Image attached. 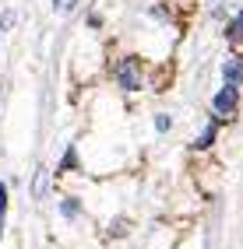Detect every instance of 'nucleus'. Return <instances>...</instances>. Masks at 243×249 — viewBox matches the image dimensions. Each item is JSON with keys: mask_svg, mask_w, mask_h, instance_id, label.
Here are the masks:
<instances>
[{"mask_svg": "<svg viewBox=\"0 0 243 249\" xmlns=\"http://www.w3.org/2000/svg\"><path fill=\"white\" fill-rule=\"evenodd\" d=\"M0 28H4V21H0Z\"/></svg>", "mask_w": 243, "mask_h": 249, "instance_id": "obj_9", "label": "nucleus"}, {"mask_svg": "<svg viewBox=\"0 0 243 249\" xmlns=\"http://www.w3.org/2000/svg\"><path fill=\"white\" fill-rule=\"evenodd\" d=\"M225 39H229V42H240V39H243V11L229 21V28H225Z\"/></svg>", "mask_w": 243, "mask_h": 249, "instance_id": "obj_4", "label": "nucleus"}, {"mask_svg": "<svg viewBox=\"0 0 243 249\" xmlns=\"http://www.w3.org/2000/svg\"><path fill=\"white\" fill-rule=\"evenodd\" d=\"M155 130H159V134H166V130H169V116H155Z\"/></svg>", "mask_w": 243, "mask_h": 249, "instance_id": "obj_7", "label": "nucleus"}, {"mask_svg": "<svg viewBox=\"0 0 243 249\" xmlns=\"http://www.w3.org/2000/svg\"><path fill=\"white\" fill-rule=\"evenodd\" d=\"M236 102H240V88L225 85V88H219V91H215V98H212V109H215V116H229V112L236 109Z\"/></svg>", "mask_w": 243, "mask_h": 249, "instance_id": "obj_2", "label": "nucleus"}, {"mask_svg": "<svg viewBox=\"0 0 243 249\" xmlns=\"http://www.w3.org/2000/svg\"><path fill=\"white\" fill-rule=\"evenodd\" d=\"M113 74H117V81H120L127 91H138V88L144 85V77H141V63H138L134 56H123L117 67H113Z\"/></svg>", "mask_w": 243, "mask_h": 249, "instance_id": "obj_1", "label": "nucleus"}, {"mask_svg": "<svg viewBox=\"0 0 243 249\" xmlns=\"http://www.w3.org/2000/svg\"><path fill=\"white\" fill-rule=\"evenodd\" d=\"M4 218H7V186L0 182V235H4Z\"/></svg>", "mask_w": 243, "mask_h": 249, "instance_id": "obj_5", "label": "nucleus"}, {"mask_svg": "<svg viewBox=\"0 0 243 249\" xmlns=\"http://www.w3.org/2000/svg\"><path fill=\"white\" fill-rule=\"evenodd\" d=\"M71 165H74V151H67V155H63V161H60V169H57V172H67Z\"/></svg>", "mask_w": 243, "mask_h": 249, "instance_id": "obj_8", "label": "nucleus"}, {"mask_svg": "<svg viewBox=\"0 0 243 249\" xmlns=\"http://www.w3.org/2000/svg\"><path fill=\"white\" fill-rule=\"evenodd\" d=\"M222 81H225V85H233V88H240L243 85V63L240 60H225L222 63Z\"/></svg>", "mask_w": 243, "mask_h": 249, "instance_id": "obj_3", "label": "nucleus"}, {"mask_svg": "<svg viewBox=\"0 0 243 249\" xmlns=\"http://www.w3.org/2000/svg\"><path fill=\"white\" fill-rule=\"evenodd\" d=\"M212 141H215V123H208V126H204V134H201V141H198V147H208Z\"/></svg>", "mask_w": 243, "mask_h": 249, "instance_id": "obj_6", "label": "nucleus"}]
</instances>
